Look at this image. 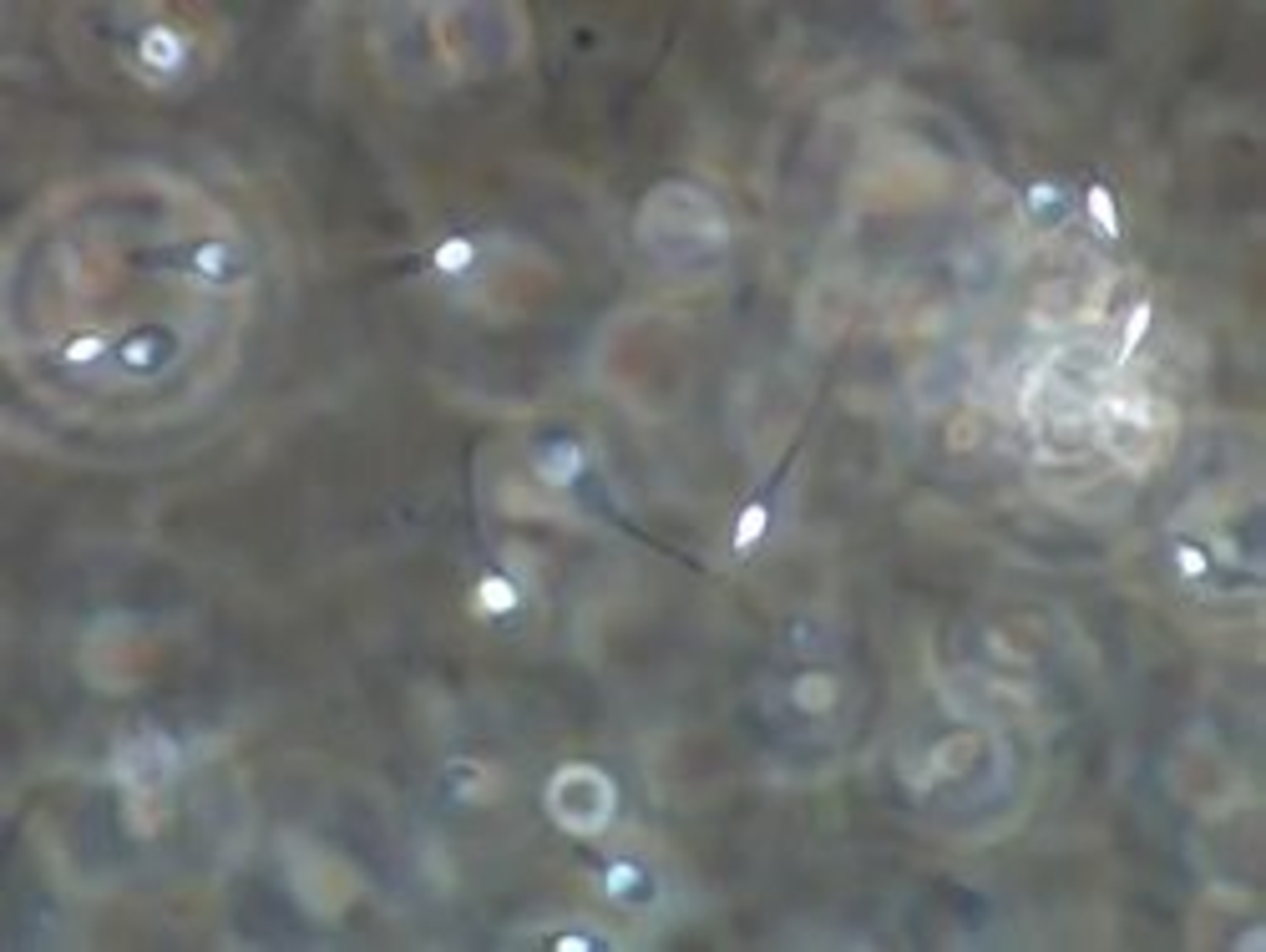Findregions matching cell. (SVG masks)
I'll return each instance as SVG.
<instances>
[{
    "label": "cell",
    "mask_w": 1266,
    "mask_h": 952,
    "mask_svg": "<svg viewBox=\"0 0 1266 952\" xmlns=\"http://www.w3.org/2000/svg\"><path fill=\"white\" fill-rule=\"evenodd\" d=\"M518 603H522V592H518V583H512L507 572H482V578H476V588H471V608H476L482 618L518 614Z\"/></svg>",
    "instance_id": "obj_5"
},
{
    "label": "cell",
    "mask_w": 1266,
    "mask_h": 952,
    "mask_svg": "<svg viewBox=\"0 0 1266 952\" xmlns=\"http://www.w3.org/2000/svg\"><path fill=\"white\" fill-rule=\"evenodd\" d=\"M836 699H841V679L826 669H805L791 679V704L801 710V715H811V720H821V715H831L836 710Z\"/></svg>",
    "instance_id": "obj_2"
},
{
    "label": "cell",
    "mask_w": 1266,
    "mask_h": 952,
    "mask_svg": "<svg viewBox=\"0 0 1266 952\" xmlns=\"http://www.w3.org/2000/svg\"><path fill=\"white\" fill-rule=\"evenodd\" d=\"M1150 319H1155V309H1150V299H1140L1130 314H1125V335H1119V361H1130L1140 350V339L1150 335Z\"/></svg>",
    "instance_id": "obj_10"
},
{
    "label": "cell",
    "mask_w": 1266,
    "mask_h": 952,
    "mask_svg": "<svg viewBox=\"0 0 1266 952\" xmlns=\"http://www.w3.org/2000/svg\"><path fill=\"white\" fill-rule=\"evenodd\" d=\"M137 61L157 72V77H173L182 61H188V41H182L173 26H148L137 36Z\"/></svg>",
    "instance_id": "obj_1"
},
{
    "label": "cell",
    "mask_w": 1266,
    "mask_h": 952,
    "mask_svg": "<svg viewBox=\"0 0 1266 952\" xmlns=\"http://www.w3.org/2000/svg\"><path fill=\"white\" fill-rule=\"evenodd\" d=\"M1024 208H1029V218H1034V224H1044V229H1049V224H1064V218H1069V193H1064L1054 178H1038V182H1029Z\"/></svg>",
    "instance_id": "obj_6"
},
{
    "label": "cell",
    "mask_w": 1266,
    "mask_h": 952,
    "mask_svg": "<svg viewBox=\"0 0 1266 952\" xmlns=\"http://www.w3.org/2000/svg\"><path fill=\"white\" fill-rule=\"evenodd\" d=\"M471 258H476V244L456 233V238L436 244V254H431V269H436V274H466V269H471Z\"/></svg>",
    "instance_id": "obj_8"
},
{
    "label": "cell",
    "mask_w": 1266,
    "mask_h": 952,
    "mask_svg": "<svg viewBox=\"0 0 1266 952\" xmlns=\"http://www.w3.org/2000/svg\"><path fill=\"white\" fill-rule=\"evenodd\" d=\"M639 881H644V872H639L634 861H613V867L603 872V892H608V897H628V892H639Z\"/></svg>",
    "instance_id": "obj_11"
},
{
    "label": "cell",
    "mask_w": 1266,
    "mask_h": 952,
    "mask_svg": "<svg viewBox=\"0 0 1266 952\" xmlns=\"http://www.w3.org/2000/svg\"><path fill=\"white\" fill-rule=\"evenodd\" d=\"M97 350H102V339H77V345H72V361H92Z\"/></svg>",
    "instance_id": "obj_14"
},
{
    "label": "cell",
    "mask_w": 1266,
    "mask_h": 952,
    "mask_svg": "<svg viewBox=\"0 0 1266 952\" xmlns=\"http://www.w3.org/2000/svg\"><path fill=\"white\" fill-rule=\"evenodd\" d=\"M771 512H776V497H771V491H755L745 507H740L735 527H729V547H735V558H745V552L760 547V538L771 532Z\"/></svg>",
    "instance_id": "obj_4"
},
{
    "label": "cell",
    "mask_w": 1266,
    "mask_h": 952,
    "mask_svg": "<svg viewBox=\"0 0 1266 952\" xmlns=\"http://www.w3.org/2000/svg\"><path fill=\"white\" fill-rule=\"evenodd\" d=\"M1175 567H1181V578H1206V572H1211V558H1206V547H1195V542H1175Z\"/></svg>",
    "instance_id": "obj_12"
},
{
    "label": "cell",
    "mask_w": 1266,
    "mask_h": 952,
    "mask_svg": "<svg viewBox=\"0 0 1266 952\" xmlns=\"http://www.w3.org/2000/svg\"><path fill=\"white\" fill-rule=\"evenodd\" d=\"M233 264H238V254H233L229 244H198V249H193V269L208 274V279H229Z\"/></svg>",
    "instance_id": "obj_9"
},
{
    "label": "cell",
    "mask_w": 1266,
    "mask_h": 952,
    "mask_svg": "<svg viewBox=\"0 0 1266 952\" xmlns=\"http://www.w3.org/2000/svg\"><path fill=\"white\" fill-rule=\"evenodd\" d=\"M532 466H538V477H543L547 487H572V482L583 477V446L558 436V441H547V446H538Z\"/></svg>",
    "instance_id": "obj_3"
},
{
    "label": "cell",
    "mask_w": 1266,
    "mask_h": 952,
    "mask_svg": "<svg viewBox=\"0 0 1266 952\" xmlns=\"http://www.w3.org/2000/svg\"><path fill=\"white\" fill-rule=\"evenodd\" d=\"M1085 208H1089V218H1094V229L1105 233V238H1119V203H1114V193L1105 188V182H1089L1085 188Z\"/></svg>",
    "instance_id": "obj_7"
},
{
    "label": "cell",
    "mask_w": 1266,
    "mask_h": 952,
    "mask_svg": "<svg viewBox=\"0 0 1266 952\" xmlns=\"http://www.w3.org/2000/svg\"><path fill=\"white\" fill-rule=\"evenodd\" d=\"M552 948H558V952H598V948H608V937H588V932H558V937H552Z\"/></svg>",
    "instance_id": "obj_13"
}]
</instances>
